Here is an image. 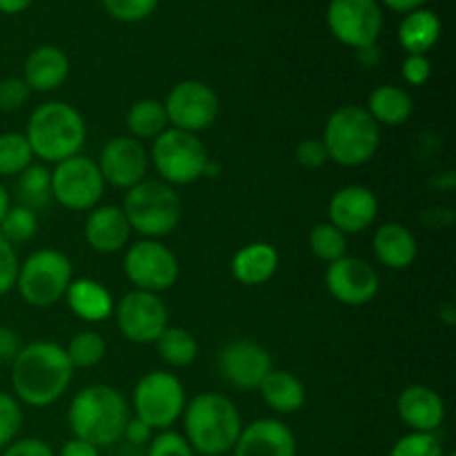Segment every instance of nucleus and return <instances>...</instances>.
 <instances>
[{
	"label": "nucleus",
	"instance_id": "1",
	"mask_svg": "<svg viewBox=\"0 0 456 456\" xmlns=\"http://www.w3.org/2000/svg\"><path fill=\"white\" fill-rule=\"evenodd\" d=\"M74 368L65 347L52 341L22 346L12 361V390L18 403L29 408H49L69 390Z\"/></svg>",
	"mask_w": 456,
	"mask_h": 456
},
{
	"label": "nucleus",
	"instance_id": "2",
	"mask_svg": "<svg viewBox=\"0 0 456 456\" xmlns=\"http://www.w3.org/2000/svg\"><path fill=\"white\" fill-rule=\"evenodd\" d=\"M132 408L116 387L94 383L76 392L67 408V423L76 439L94 444L96 448H110L123 439Z\"/></svg>",
	"mask_w": 456,
	"mask_h": 456
},
{
	"label": "nucleus",
	"instance_id": "3",
	"mask_svg": "<svg viewBox=\"0 0 456 456\" xmlns=\"http://www.w3.org/2000/svg\"><path fill=\"white\" fill-rule=\"evenodd\" d=\"M243 430V417L234 401L218 392H203L187 401L183 410V436L200 456L232 452Z\"/></svg>",
	"mask_w": 456,
	"mask_h": 456
},
{
	"label": "nucleus",
	"instance_id": "4",
	"mask_svg": "<svg viewBox=\"0 0 456 456\" xmlns=\"http://www.w3.org/2000/svg\"><path fill=\"white\" fill-rule=\"evenodd\" d=\"M25 138L34 151V159L43 165H56L83 151L87 123L69 102L49 101L31 111Z\"/></svg>",
	"mask_w": 456,
	"mask_h": 456
},
{
	"label": "nucleus",
	"instance_id": "5",
	"mask_svg": "<svg viewBox=\"0 0 456 456\" xmlns=\"http://www.w3.org/2000/svg\"><path fill=\"white\" fill-rule=\"evenodd\" d=\"M321 141L332 163L341 167H361L370 163L381 147V127L365 107L341 105L325 120Z\"/></svg>",
	"mask_w": 456,
	"mask_h": 456
},
{
	"label": "nucleus",
	"instance_id": "6",
	"mask_svg": "<svg viewBox=\"0 0 456 456\" xmlns=\"http://www.w3.org/2000/svg\"><path fill=\"white\" fill-rule=\"evenodd\" d=\"M120 208L132 232L142 239H165L176 230L183 218V200L176 190L167 183L150 178L127 190Z\"/></svg>",
	"mask_w": 456,
	"mask_h": 456
},
{
	"label": "nucleus",
	"instance_id": "7",
	"mask_svg": "<svg viewBox=\"0 0 456 456\" xmlns=\"http://www.w3.org/2000/svg\"><path fill=\"white\" fill-rule=\"evenodd\" d=\"M74 281V265L61 249L45 248L31 252L20 261L16 289L29 307L47 310L65 298L67 288Z\"/></svg>",
	"mask_w": 456,
	"mask_h": 456
},
{
	"label": "nucleus",
	"instance_id": "8",
	"mask_svg": "<svg viewBox=\"0 0 456 456\" xmlns=\"http://www.w3.org/2000/svg\"><path fill=\"white\" fill-rule=\"evenodd\" d=\"M150 163L154 165L160 181L172 187H181L208 176L212 159L199 134L167 127L151 141Z\"/></svg>",
	"mask_w": 456,
	"mask_h": 456
},
{
	"label": "nucleus",
	"instance_id": "9",
	"mask_svg": "<svg viewBox=\"0 0 456 456\" xmlns=\"http://www.w3.org/2000/svg\"><path fill=\"white\" fill-rule=\"evenodd\" d=\"M187 405V392L181 379L167 370H154L138 379L132 392L134 417L145 421L151 430H172L183 417Z\"/></svg>",
	"mask_w": 456,
	"mask_h": 456
},
{
	"label": "nucleus",
	"instance_id": "10",
	"mask_svg": "<svg viewBox=\"0 0 456 456\" xmlns=\"http://www.w3.org/2000/svg\"><path fill=\"white\" fill-rule=\"evenodd\" d=\"M123 270L134 289L160 294L174 288L181 274L178 258L163 240L141 239L125 248Z\"/></svg>",
	"mask_w": 456,
	"mask_h": 456
},
{
	"label": "nucleus",
	"instance_id": "11",
	"mask_svg": "<svg viewBox=\"0 0 456 456\" xmlns=\"http://www.w3.org/2000/svg\"><path fill=\"white\" fill-rule=\"evenodd\" d=\"M105 181L96 160L78 154L52 169V199L69 212H89L101 205Z\"/></svg>",
	"mask_w": 456,
	"mask_h": 456
},
{
	"label": "nucleus",
	"instance_id": "12",
	"mask_svg": "<svg viewBox=\"0 0 456 456\" xmlns=\"http://www.w3.org/2000/svg\"><path fill=\"white\" fill-rule=\"evenodd\" d=\"M169 127L199 134L212 127L221 114V98L212 85L203 80L187 78L169 89L163 101Z\"/></svg>",
	"mask_w": 456,
	"mask_h": 456
},
{
	"label": "nucleus",
	"instance_id": "13",
	"mask_svg": "<svg viewBox=\"0 0 456 456\" xmlns=\"http://www.w3.org/2000/svg\"><path fill=\"white\" fill-rule=\"evenodd\" d=\"M118 332L136 346H150L169 325V310L160 294L132 289L114 307Z\"/></svg>",
	"mask_w": 456,
	"mask_h": 456
},
{
	"label": "nucleus",
	"instance_id": "14",
	"mask_svg": "<svg viewBox=\"0 0 456 456\" xmlns=\"http://www.w3.org/2000/svg\"><path fill=\"white\" fill-rule=\"evenodd\" d=\"M325 18L334 38L352 49L377 45L383 29L379 0H332Z\"/></svg>",
	"mask_w": 456,
	"mask_h": 456
},
{
	"label": "nucleus",
	"instance_id": "15",
	"mask_svg": "<svg viewBox=\"0 0 456 456\" xmlns=\"http://www.w3.org/2000/svg\"><path fill=\"white\" fill-rule=\"evenodd\" d=\"M325 288L334 301L347 307H361L374 301L381 288V279L374 265L365 258L346 254L338 261L330 263L325 270Z\"/></svg>",
	"mask_w": 456,
	"mask_h": 456
},
{
	"label": "nucleus",
	"instance_id": "16",
	"mask_svg": "<svg viewBox=\"0 0 456 456\" xmlns=\"http://www.w3.org/2000/svg\"><path fill=\"white\" fill-rule=\"evenodd\" d=\"M272 370L270 350L252 338H236L218 352V372L236 390H258Z\"/></svg>",
	"mask_w": 456,
	"mask_h": 456
},
{
	"label": "nucleus",
	"instance_id": "17",
	"mask_svg": "<svg viewBox=\"0 0 456 456\" xmlns=\"http://www.w3.org/2000/svg\"><path fill=\"white\" fill-rule=\"evenodd\" d=\"M96 165L101 169L105 185L127 191L147 178V172H150V151L136 138L114 136L102 145Z\"/></svg>",
	"mask_w": 456,
	"mask_h": 456
},
{
	"label": "nucleus",
	"instance_id": "18",
	"mask_svg": "<svg viewBox=\"0 0 456 456\" xmlns=\"http://www.w3.org/2000/svg\"><path fill=\"white\" fill-rule=\"evenodd\" d=\"M379 216V200L365 185H346L332 194L328 203V223L346 236L363 234Z\"/></svg>",
	"mask_w": 456,
	"mask_h": 456
},
{
	"label": "nucleus",
	"instance_id": "19",
	"mask_svg": "<svg viewBox=\"0 0 456 456\" xmlns=\"http://www.w3.org/2000/svg\"><path fill=\"white\" fill-rule=\"evenodd\" d=\"M297 435L281 419H256L243 426L232 456H297Z\"/></svg>",
	"mask_w": 456,
	"mask_h": 456
},
{
	"label": "nucleus",
	"instance_id": "20",
	"mask_svg": "<svg viewBox=\"0 0 456 456\" xmlns=\"http://www.w3.org/2000/svg\"><path fill=\"white\" fill-rule=\"evenodd\" d=\"M85 240L98 254L123 252L132 239V227L120 205H96L85 218Z\"/></svg>",
	"mask_w": 456,
	"mask_h": 456
},
{
	"label": "nucleus",
	"instance_id": "21",
	"mask_svg": "<svg viewBox=\"0 0 456 456\" xmlns=\"http://www.w3.org/2000/svg\"><path fill=\"white\" fill-rule=\"evenodd\" d=\"M396 414L410 428V432L436 435L445 421V401L430 386L414 383L405 387L396 399Z\"/></svg>",
	"mask_w": 456,
	"mask_h": 456
},
{
	"label": "nucleus",
	"instance_id": "22",
	"mask_svg": "<svg viewBox=\"0 0 456 456\" xmlns=\"http://www.w3.org/2000/svg\"><path fill=\"white\" fill-rule=\"evenodd\" d=\"M69 56L56 45H40L22 62V76L31 92H56L69 78Z\"/></svg>",
	"mask_w": 456,
	"mask_h": 456
},
{
	"label": "nucleus",
	"instance_id": "23",
	"mask_svg": "<svg viewBox=\"0 0 456 456\" xmlns=\"http://www.w3.org/2000/svg\"><path fill=\"white\" fill-rule=\"evenodd\" d=\"M372 249L377 261L387 270H408L419 256V240L403 223H386L374 232Z\"/></svg>",
	"mask_w": 456,
	"mask_h": 456
},
{
	"label": "nucleus",
	"instance_id": "24",
	"mask_svg": "<svg viewBox=\"0 0 456 456\" xmlns=\"http://www.w3.org/2000/svg\"><path fill=\"white\" fill-rule=\"evenodd\" d=\"M279 249L265 240H254L240 248L232 258V276L245 288H258L279 272Z\"/></svg>",
	"mask_w": 456,
	"mask_h": 456
},
{
	"label": "nucleus",
	"instance_id": "25",
	"mask_svg": "<svg viewBox=\"0 0 456 456\" xmlns=\"http://www.w3.org/2000/svg\"><path fill=\"white\" fill-rule=\"evenodd\" d=\"M62 301L85 323H102L114 316L116 303L111 292L105 285L87 276L71 281Z\"/></svg>",
	"mask_w": 456,
	"mask_h": 456
},
{
	"label": "nucleus",
	"instance_id": "26",
	"mask_svg": "<svg viewBox=\"0 0 456 456\" xmlns=\"http://www.w3.org/2000/svg\"><path fill=\"white\" fill-rule=\"evenodd\" d=\"M365 110L379 127H401L412 116L414 101L408 89L399 85H379L370 94Z\"/></svg>",
	"mask_w": 456,
	"mask_h": 456
},
{
	"label": "nucleus",
	"instance_id": "27",
	"mask_svg": "<svg viewBox=\"0 0 456 456\" xmlns=\"http://www.w3.org/2000/svg\"><path fill=\"white\" fill-rule=\"evenodd\" d=\"M267 408L276 414H294L305 405L307 392L298 377L288 370H272L258 386Z\"/></svg>",
	"mask_w": 456,
	"mask_h": 456
},
{
	"label": "nucleus",
	"instance_id": "28",
	"mask_svg": "<svg viewBox=\"0 0 456 456\" xmlns=\"http://www.w3.org/2000/svg\"><path fill=\"white\" fill-rule=\"evenodd\" d=\"M441 38V18L432 9H414L399 25V43L408 53L430 52Z\"/></svg>",
	"mask_w": 456,
	"mask_h": 456
},
{
	"label": "nucleus",
	"instance_id": "29",
	"mask_svg": "<svg viewBox=\"0 0 456 456\" xmlns=\"http://www.w3.org/2000/svg\"><path fill=\"white\" fill-rule=\"evenodd\" d=\"M125 125H127L129 132L127 136L136 138V141H154V138H159L169 127L163 101H156V98L136 101L127 110Z\"/></svg>",
	"mask_w": 456,
	"mask_h": 456
},
{
	"label": "nucleus",
	"instance_id": "30",
	"mask_svg": "<svg viewBox=\"0 0 456 456\" xmlns=\"http://www.w3.org/2000/svg\"><path fill=\"white\" fill-rule=\"evenodd\" d=\"M156 350L160 359L172 368H187L199 359V341L190 330L181 325H167L159 338H156Z\"/></svg>",
	"mask_w": 456,
	"mask_h": 456
},
{
	"label": "nucleus",
	"instance_id": "31",
	"mask_svg": "<svg viewBox=\"0 0 456 456\" xmlns=\"http://www.w3.org/2000/svg\"><path fill=\"white\" fill-rule=\"evenodd\" d=\"M18 196L25 208H40L52 199V169L43 163H31L22 174H18Z\"/></svg>",
	"mask_w": 456,
	"mask_h": 456
},
{
	"label": "nucleus",
	"instance_id": "32",
	"mask_svg": "<svg viewBox=\"0 0 456 456\" xmlns=\"http://www.w3.org/2000/svg\"><path fill=\"white\" fill-rule=\"evenodd\" d=\"M65 352L71 368L89 370V368H96V365L105 359L107 343L105 338H102L98 332H94V330H83V332H76L74 337L69 338Z\"/></svg>",
	"mask_w": 456,
	"mask_h": 456
},
{
	"label": "nucleus",
	"instance_id": "33",
	"mask_svg": "<svg viewBox=\"0 0 456 456\" xmlns=\"http://www.w3.org/2000/svg\"><path fill=\"white\" fill-rule=\"evenodd\" d=\"M34 151L27 142L25 134H0V176H18L34 163Z\"/></svg>",
	"mask_w": 456,
	"mask_h": 456
},
{
	"label": "nucleus",
	"instance_id": "34",
	"mask_svg": "<svg viewBox=\"0 0 456 456\" xmlns=\"http://www.w3.org/2000/svg\"><path fill=\"white\" fill-rule=\"evenodd\" d=\"M307 245H310V252L319 261L328 263V265L347 254V236L328 221L312 227L310 236H307Z\"/></svg>",
	"mask_w": 456,
	"mask_h": 456
},
{
	"label": "nucleus",
	"instance_id": "35",
	"mask_svg": "<svg viewBox=\"0 0 456 456\" xmlns=\"http://www.w3.org/2000/svg\"><path fill=\"white\" fill-rule=\"evenodd\" d=\"M38 225L36 209L25 208V205H12L9 212L4 214L3 223H0V234L12 245H20L38 234Z\"/></svg>",
	"mask_w": 456,
	"mask_h": 456
},
{
	"label": "nucleus",
	"instance_id": "36",
	"mask_svg": "<svg viewBox=\"0 0 456 456\" xmlns=\"http://www.w3.org/2000/svg\"><path fill=\"white\" fill-rule=\"evenodd\" d=\"M444 444L436 435L428 432H408L392 445L387 456H445Z\"/></svg>",
	"mask_w": 456,
	"mask_h": 456
},
{
	"label": "nucleus",
	"instance_id": "37",
	"mask_svg": "<svg viewBox=\"0 0 456 456\" xmlns=\"http://www.w3.org/2000/svg\"><path fill=\"white\" fill-rule=\"evenodd\" d=\"M22 428V408L18 399L7 392H0V452L12 441L18 439Z\"/></svg>",
	"mask_w": 456,
	"mask_h": 456
},
{
	"label": "nucleus",
	"instance_id": "38",
	"mask_svg": "<svg viewBox=\"0 0 456 456\" xmlns=\"http://www.w3.org/2000/svg\"><path fill=\"white\" fill-rule=\"evenodd\" d=\"M102 7L114 20L138 22L154 13L159 0H102Z\"/></svg>",
	"mask_w": 456,
	"mask_h": 456
},
{
	"label": "nucleus",
	"instance_id": "39",
	"mask_svg": "<svg viewBox=\"0 0 456 456\" xmlns=\"http://www.w3.org/2000/svg\"><path fill=\"white\" fill-rule=\"evenodd\" d=\"M147 456H196V452L181 432L163 430L154 435V439L150 441Z\"/></svg>",
	"mask_w": 456,
	"mask_h": 456
},
{
	"label": "nucleus",
	"instance_id": "40",
	"mask_svg": "<svg viewBox=\"0 0 456 456\" xmlns=\"http://www.w3.org/2000/svg\"><path fill=\"white\" fill-rule=\"evenodd\" d=\"M18 267H20V258H18L16 248L0 234V297L16 288Z\"/></svg>",
	"mask_w": 456,
	"mask_h": 456
},
{
	"label": "nucleus",
	"instance_id": "41",
	"mask_svg": "<svg viewBox=\"0 0 456 456\" xmlns=\"http://www.w3.org/2000/svg\"><path fill=\"white\" fill-rule=\"evenodd\" d=\"M31 89L22 78L0 80V111H18L29 102Z\"/></svg>",
	"mask_w": 456,
	"mask_h": 456
},
{
	"label": "nucleus",
	"instance_id": "42",
	"mask_svg": "<svg viewBox=\"0 0 456 456\" xmlns=\"http://www.w3.org/2000/svg\"><path fill=\"white\" fill-rule=\"evenodd\" d=\"M294 159H297V163L301 165V167L321 169L325 163H328L330 156L321 138H303V141L297 145Z\"/></svg>",
	"mask_w": 456,
	"mask_h": 456
},
{
	"label": "nucleus",
	"instance_id": "43",
	"mask_svg": "<svg viewBox=\"0 0 456 456\" xmlns=\"http://www.w3.org/2000/svg\"><path fill=\"white\" fill-rule=\"evenodd\" d=\"M401 76H403L405 83L412 85V87L426 85L432 76L430 58L423 56V53H408L403 65H401Z\"/></svg>",
	"mask_w": 456,
	"mask_h": 456
},
{
	"label": "nucleus",
	"instance_id": "44",
	"mask_svg": "<svg viewBox=\"0 0 456 456\" xmlns=\"http://www.w3.org/2000/svg\"><path fill=\"white\" fill-rule=\"evenodd\" d=\"M0 456H56V452L47 441L38 436H25V439L12 441Z\"/></svg>",
	"mask_w": 456,
	"mask_h": 456
},
{
	"label": "nucleus",
	"instance_id": "45",
	"mask_svg": "<svg viewBox=\"0 0 456 456\" xmlns=\"http://www.w3.org/2000/svg\"><path fill=\"white\" fill-rule=\"evenodd\" d=\"M123 439L127 441V444L141 448V445H150V441L154 439V430H151L145 421H141V419H136L132 414V419H129L127 426H125Z\"/></svg>",
	"mask_w": 456,
	"mask_h": 456
},
{
	"label": "nucleus",
	"instance_id": "46",
	"mask_svg": "<svg viewBox=\"0 0 456 456\" xmlns=\"http://www.w3.org/2000/svg\"><path fill=\"white\" fill-rule=\"evenodd\" d=\"M20 337L12 328L0 325V363H12L18 352H20Z\"/></svg>",
	"mask_w": 456,
	"mask_h": 456
},
{
	"label": "nucleus",
	"instance_id": "47",
	"mask_svg": "<svg viewBox=\"0 0 456 456\" xmlns=\"http://www.w3.org/2000/svg\"><path fill=\"white\" fill-rule=\"evenodd\" d=\"M56 456H101V448H96V445L89 444V441L71 436L69 441L62 444V448L58 450Z\"/></svg>",
	"mask_w": 456,
	"mask_h": 456
},
{
	"label": "nucleus",
	"instance_id": "48",
	"mask_svg": "<svg viewBox=\"0 0 456 456\" xmlns=\"http://www.w3.org/2000/svg\"><path fill=\"white\" fill-rule=\"evenodd\" d=\"M428 0H379V4H386L387 9L399 13H410L414 9H421Z\"/></svg>",
	"mask_w": 456,
	"mask_h": 456
},
{
	"label": "nucleus",
	"instance_id": "49",
	"mask_svg": "<svg viewBox=\"0 0 456 456\" xmlns=\"http://www.w3.org/2000/svg\"><path fill=\"white\" fill-rule=\"evenodd\" d=\"M356 58L363 67H374L379 61H381V52H379L377 45H368V47L356 49Z\"/></svg>",
	"mask_w": 456,
	"mask_h": 456
},
{
	"label": "nucleus",
	"instance_id": "50",
	"mask_svg": "<svg viewBox=\"0 0 456 456\" xmlns=\"http://www.w3.org/2000/svg\"><path fill=\"white\" fill-rule=\"evenodd\" d=\"M31 3L34 0H0V13H4V16H18L25 9H29Z\"/></svg>",
	"mask_w": 456,
	"mask_h": 456
},
{
	"label": "nucleus",
	"instance_id": "51",
	"mask_svg": "<svg viewBox=\"0 0 456 456\" xmlns=\"http://www.w3.org/2000/svg\"><path fill=\"white\" fill-rule=\"evenodd\" d=\"M439 319L444 321L448 328H452V325L456 323V310L452 303H444V305L439 307Z\"/></svg>",
	"mask_w": 456,
	"mask_h": 456
},
{
	"label": "nucleus",
	"instance_id": "52",
	"mask_svg": "<svg viewBox=\"0 0 456 456\" xmlns=\"http://www.w3.org/2000/svg\"><path fill=\"white\" fill-rule=\"evenodd\" d=\"M9 208H12V194H9V190L4 187V183L0 181V223H3L4 214L9 212Z\"/></svg>",
	"mask_w": 456,
	"mask_h": 456
},
{
	"label": "nucleus",
	"instance_id": "53",
	"mask_svg": "<svg viewBox=\"0 0 456 456\" xmlns=\"http://www.w3.org/2000/svg\"><path fill=\"white\" fill-rule=\"evenodd\" d=\"M445 456H456V454H454V452H448V454H445Z\"/></svg>",
	"mask_w": 456,
	"mask_h": 456
}]
</instances>
